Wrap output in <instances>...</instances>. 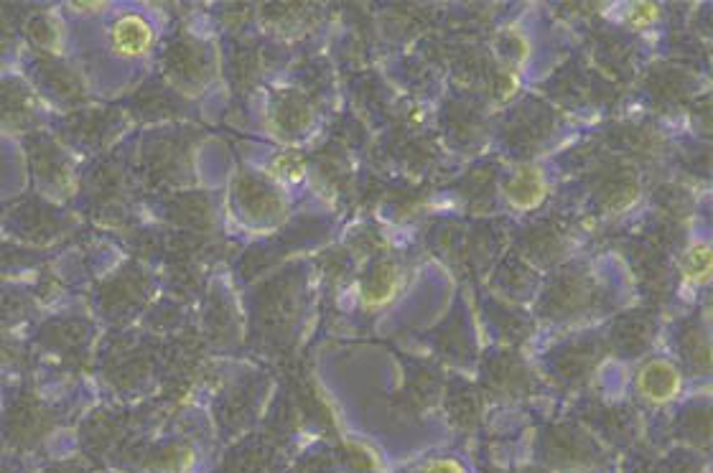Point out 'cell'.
Instances as JSON below:
<instances>
[{
	"label": "cell",
	"instance_id": "6da1fadb",
	"mask_svg": "<svg viewBox=\"0 0 713 473\" xmlns=\"http://www.w3.org/2000/svg\"><path fill=\"white\" fill-rule=\"evenodd\" d=\"M110 51L125 62H135L143 59L156 46V28L141 13H125L110 26Z\"/></svg>",
	"mask_w": 713,
	"mask_h": 473
},
{
	"label": "cell",
	"instance_id": "7a4b0ae2",
	"mask_svg": "<svg viewBox=\"0 0 713 473\" xmlns=\"http://www.w3.org/2000/svg\"><path fill=\"white\" fill-rule=\"evenodd\" d=\"M635 384L642 400L652 405H668L683 390V377L668 359H650L640 367Z\"/></svg>",
	"mask_w": 713,
	"mask_h": 473
},
{
	"label": "cell",
	"instance_id": "3957f363",
	"mask_svg": "<svg viewBox=\"0 0 713 473\" xmlns=\"http://www.w3.org/2000/svg\"><path fill=\"white\" fill-rule=\"evenodd\" d=\"M505 194L510 206H515L520 212H530V209L543 204V199L548 196V179H545V173L540 171V168H517L510 179H507Z\"/></svg>",
	"mask_w": 713,
	"mask_h": 473
},
{
	"label": "cell",
	"instance_id": "277c9868",
	"mask_svg": "<svg viewBox=\"0 0 713 473\" xmlns=\"http://www.w3.org/2000/svg\"><path fill=\"white\" fill-rule=\"evenodd\" d=\"M400 288V273L393 265H380L370 273V278L362 285V301L365 308H382L395 298Z\"/></svg>",
	"mask_w": 713,
	"mask_h": 473
},
{
	"label": "cell",
	"instance_id": "5b68a950",
	"mask_svg": "<svg viewBox=\"0 0 713 473\" xmlns=\"http://www.w3.org/2000/svg\"><path fill=\"white\" fill-rule=\"evenodd\" d=\"M680 275L693 288H701V285L708 283V278H711V250H708L706 242H693L688 247L683 262H680Z\"/></svg>",
	"mask_w": 713,
	"mask_h": 473
},
{
	"label": "cell",
	"instance_id": "8992f818",
	"mask_svg": "<svg viewBox=\"0 0 713 473\" xmlns=\"http://www.w3.org/2000/svg\"><path fill=\"white\" fill-rule=\"evenodd\" d=\"M627 18L635 28H645L657 18V6H650V3H637V6H629Z\"/></svg>",
	"mask_w": 713,
	"mask_h": 473
},
{
	"label": "cell",
	"instance_id": "52a82bcc",
	"mask_svg": "<svg viewBox=\"0 0 713 473\" xmlns=\"http://www.w3.org/2000/svg\"><path fill=\"white\" fill-rule=\"evenodd\" d=\"M421 473H466V468L456 458H436Z\"/></svg>",
	"mask_w": 713,
	"mask_h": 473
},
{
	"label": "cell",
	"instance_id": "ba28073f",
	"mask_svg": "<svg viewBox=\"0 0 713 473\" xmlns=\"http://www.w3.org/2000/svg\"><path fill=\"white\" fill-rule=\"evenodd\" d=\"M276 171L281 173L283 179H298V176H301V171H304V168H301V161H298V158H293V156H281V158H278V161H276Z\"/></svg>",
	"mask_w": 713,
	"mask_h": 473
}]
</instances>
